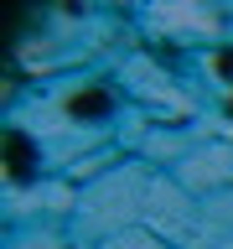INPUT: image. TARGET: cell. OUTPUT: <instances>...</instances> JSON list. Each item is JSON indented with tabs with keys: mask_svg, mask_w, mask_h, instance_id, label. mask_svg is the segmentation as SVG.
I'll use <instances>...</instances> for the list:
<instances>
[{
	"mask_svg": "<svg viewBox=\"0 0 233 249\" xmlns=\"http://www.w3.org/2000/svg\"><path fill=\"white\" fill-rule=\"evenodd\" d=\"M31 171H36V145L21 130H5V177L11 182H26Z\"/></svg>",
	"mask_w": 233,
	"mask_h": 249,
	"instance_id": "6da1fadb",
	"label": "cell"
},
{
	"mask_svg": "<svg viewBox=\"0 0 233 249\" xmlns=\"http://www.w3.org/2000/svg\"><path fill=\"white\" fill-rule=\"evenodd\" d=\"M31 21H36L31 5H5V52H16V31L31 26Z\"/></svg>",
	"mask_w": 233,
	"mask_h": 249,
	"instance_id": "7a4b0ae2",
	"label": "cell"
},
{
	"mask_svg": "<svg viewBox=\"0 0 233 249\" xmlns=\"http://www.w3.org/2000/svg\"><path fill=\"white\" fill-rule=\"evenodd\" d=\"M67 109H73V114H104V109H109V93L104 89H88V93H78Z\"/></svg>",
	"mask_w": 233,
	"mask_h": 249,
	"instance_id": "3957f363",
	"label": "cell"
},
{
	"mask_svg": "<svg viewBox=\"0 0 233 249\" xmlns=\"http://www.w3.org/2000/svg\"><path fill=\"white\" fill-rule=\"evenodd\" d=\"M217 73H223V78L233 73V52H223V57H217Z\"/></svg>",
	"mask_w": 233,
	"mask_h": 249,
	"instance_id": "277c9868",
	"label": "cell"
}]
</instances>
